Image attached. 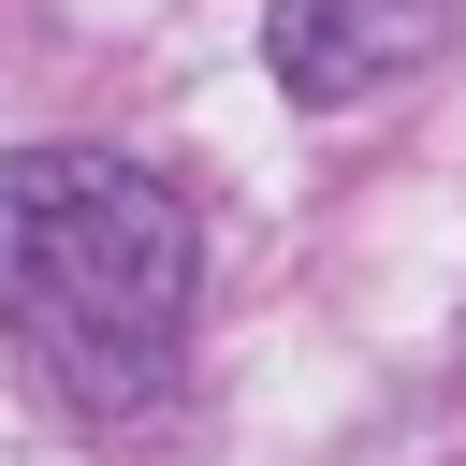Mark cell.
Masks as SVG:
<instances>
[{
	"mask_svg": "<svg viewBox=\"0 0 466 466\" xmlns=\"http://www.w3.org/2000/svg\"><path fill=\"white\" fill-rule=\"evenodd\" d=\"M451 29V0H277V29H262V58H277V87L291 102H364V87H393L422 44Z\"/></svg>",
	"mask_w": 466,
	"mask_h": 466,
	"instance_id": "cell-2",
	"label": "cell"
},
{
	"mask_svg": "<svg viewBox=\"0 0 466 466\" xmlns=\"http://www.w3.org/2000/svg\"><path fill=\"white\" fill-rule=\"evenodd\" d=\"M204 233L116 146H15L0 160V335L73 422H146L189 364Z\"/></svg>",
	"mask_w": 466,
	"mask_h": 466,
	"instance_id": "cell-1",
	"label": "cell"
}]
</instances>
